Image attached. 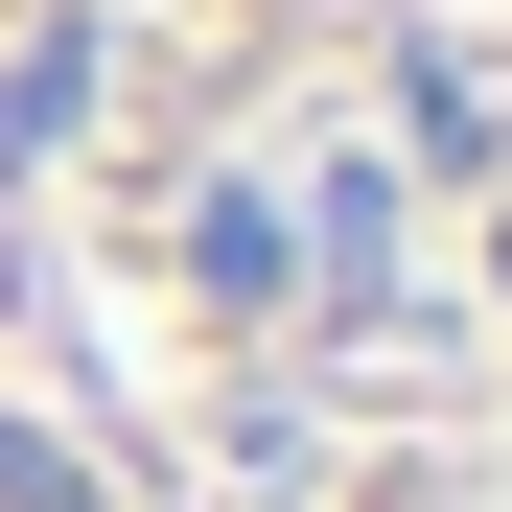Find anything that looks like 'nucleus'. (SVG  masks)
Instances as JSON below:
<instances>
[{"label": "nucleus", "instance_id": "nucleus-1", "mask_svg": "<svg viewBox=\"0 0 512 512\" xmlns=\"http://www.w3.org/2000/svg\"><path fill=\"white\" fill-rule=\"evenodd\" d=\"M70 117H94V70H70V47H0V163H47Z\"/></svg>", "mask_w": 512, "mask_h": 512}, {"label": "nucleus", "instance_id": "nucleus-2", "mask_svg": "<svg viewBox=\"0 0 512 512\" xmlns=\"http://www.w3.org/2000/svg\"><path fill=\"white\" fill-rule=\"evenodd\" d=\"M489 280H512V256H489Z\"/></svg>", "mask_w": 512, "mask_h": 512}]
</instances>
